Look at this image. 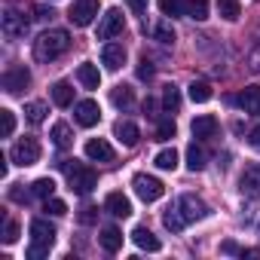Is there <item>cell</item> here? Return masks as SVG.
I'll list each match as a JSON object with an SVG mask.
<instances>
[{
    "mask_svg": "<svg viewBox=\"0 0 260 260\" xmlns=\"http://www.w3.org/2000/svg\"><path fill=\"white\" fill-rule=\"evenodd\" d=\"M68 46H71V34H68V31H61V28L43 31V34L34 40V58L43 61V64H49V61H55L58 55H64Z\"/></svg>",
    "mask_w": 260,
    "mask_h": 260,
    "instance_id": "cell-1",
    "label": "cell"
},
{
    "mask_svg": "<svg viewBox=\"0 0 260 260\" xmlns=\"http://www.w3.org/2000/svg\"><path fill=\"white\" fill-rule=\"evenodd\" d=\"M52 242H55V226H52L49 220H43V217L31 220V248H28V260L46 257L49 248H52Z\"/></svg>",
    "mask_w": 260,
    "mask_h": 260,
    "instance_id": "cell-2",
    "label": "cell"
},
{
    "mask_svg": "<svg viewBox=\"0 0 260 260\" xmlns=\"http://www.w3.org/2000/svg\"><path fill=\"white\" fill-rule=\"evenodd\" d=\"M61 169H64V175H68V184H71V190L74 193H80V196H89L92 190H95V184H98V175H95V169H89V166H83V162H61Z\"/></svg>",
    "mask_w": 260,
    "mask_h": 260,
    "instance_id": "cell-3",
    "label": "cell"
},
{
    "mask_svg": "<svg viewBox=\"0 0 260 260\" xmlns=\"http://www.w3.org/2000/svg\"><path fill=\"white\" fill-rule=\"evenodd\" d=\"M132 187H135V196H138V199H144V202H156V199L166 193L162 181H159V178H153V175H147V172H138V175L132 178Z\"/></svg>",
    "mask_w": 260,
    "mask_h": 260,
    "instance_id": "cell-4",
    "label": "cell"
},
{
    "mask_svg": "<svg viewBox=\"0 0 260 260\" xmlns=\"http://www.w3.org/2000/svg\"><path fill=\"white\" fill-rule=\"evenodd\" d=\"M10 159H13L16 166H22V169L40 162V144H37V138H22V141H16V147L10 150Z\"/></svg>",
    "mask_w": 260,
    "mask_h": 260,
    "instance_id": "cell-5",
    "label": "cell"
},
{
    "mask_svg": "<svg viewBox=\"0 0 260 260\" xmlns=\"http://www.w3.org/2000/svg\"><path fill=\"white\" fill-rule=\"evenodd\" d=\"M98 10H101L98 0H74V4H71V13H68V19H71V25L86 28V25H92V22H95Z\"/></svg>",
    "mask_w": 260,
    "mask_h": 260,
    "instance_id": "cell-6",
    "label": "cell"
},
{
    "mask_svg": "<svg viewBox=\"0 0 260 260\" xmlns=\"http://www.w3.org/2000/svg\"><path fill=\"white\" fill-rule=\"evenodd\" d=\"M74 119H77L83 128L98 125V119H101V107H98V101H92V98L77 101V104H74Z\"/></svg>",
    "mask_w": 260,
    "mask_h": 260,
    "instance_id": "cell-7",
    "label": "cell"
},
{
    "mask_svg": "<svg viewBox=\"0 0 260 260\" xmlns=\"http://www.w3.org/2000/svg\"><path fill=\"white\" fill-rule=\"evenodd\" d=\"M122 28H125L122 13H119V10H107V13L101 16V22H98V40L116 37V34H122Z\"/></svg>",
    "mask_w": 260,
    "mask_h": 260,
    "instance_id": "cell-8",
    "label": "cell"
},
{
    "mask_svg": "<svg viewBox=\"0 0 260 260\" xmlns=\"http://www.w3.org/2000/svg\"><path fill=\"white\" fill-rule=\"evenodd\" d=\"M31 86V71L25 68V64H16V68H10L7 74H4V89L10 92V95H19L22 89H28Z\"/></svg>",
    "mask_w": 260,
    "mask_h": 260,
    "instance_id": "cell-9",
    "label": "cell"
},
{
    "mask_svg": "<svg viewBox=\"0 0 260 260\" xmlns=\"http://www.w3.org/2000/svg\"><path fill=\"white\" fill-rule=\"evenodd\" d=\"M178 208L184 211L187 223H190V220H205V217L211 214V208H208L199 196H193V193H184V196H181V202H178Z\"/></svg>",
    "mask_w": 260,
    "mask_h": 260,
    "instance_id": "cell-10",
    "label": "cell"
},
{
    "mask_svg": "<svg viewBox=\"0 0 260 260\" xmlns=\"http://www.w3.org/2000/svg\"><path fill=\"white\" fill-rule=\"evenodd\" d=\"M239 190H242V196H248V199H257V196H260V162H254V166H248V169L242 172Z\"/></svg>",
    "mask_w": 260,
    "mask_h": 260,
    "instance_id": "cell-11",
    "label": "cell"
},
{
    "mask_svg": "<svg viewBox=\"0 0 260 260\" xmlns=\"http://www.w3.org/2000/svg\"><path fill=\"white\" fill-rule=\"evenodd\" d=\"M101 64H104L107 71H119V68L125 64V49H122V43H107V46L101 49Z\"/></svg>",
    "mask_w": 260,
    "mask_h": 260,
    "instance_id": "cell-12",
    "label": "cell"
},
{
    "mask_svg": "<svg viewBox=\"0 0 260 260\" xmlns=\"http://www.w3.org/2000/svg\"><path fill=\"white\" fill-rule=\"evenodd\" d=\"M86 156L92 162H113V147L104 138H92V141H86Z\"/></svg>",
    "mask_w": 260,
    "mask_h": 260,
    "instance_id": "cell-13",
    "label": "cell"
},
{
    "mask_svg": "<svg viewBox=\"0 0 260 260\" xmlns=\"http://www.w3.org/2000/svg\"><path fill=\"white\" fill-rule=\"evenodd\" d=\"M190 132H193V138H199V141L214 138V132H217V119H214L211 113H202V116H196V119H193Z\"/></svg>",
    "mask_w": 260,
    "mask_h": 260,
    "instance_id": "cell-14",
    "label": "cell"
},
{
    "mask_svg": "<svg viewBox=\"0 0 260 260\" xmlns=\"http://www.w3.org/2000/svg\"><path fill=\"white\" fill-rule=\"evenodd\" d=\"M25 31H28V22L19 16V13H4V34H7V40H19V37H25Z\"/></svg>",
    "mask_w": 260,
    "mask_h": 260,
    "instance_id": "cell-15",
    "label": "cell"
},
{
    "mask_svg": "<svg viewBox=\"0 0 260 260\" xmlns=\"http://www.w3.org/2000/svg\"><path fill=\"white\" fill-rule=\"evenodd\" d=\"M113 135H116V138H119V144H125V147H135V144H138V138H141L138 125H135V122H128V119H119V122L113 125Z\"/></svg>",
    "mask_w": 260,
    "mask_h": 260,
    "instance_id": "cell-16",
    "label": "cell"
},
{
    "mask_svg": "<svg viewBox=\"0 0 260 260\" xmlns=\"http://www.w3.org/2000/svg\"><path fill=\"white\" fill-rule=\"evenodd\" d=\"M104 208L113 217H128V214H132V202H128V196H122V193H110L104 199Z\"/></svg>",
    "mask_w": 260,
    "mask_h": 260,
    "instance_id": "cell-17",
    "label": "cell"
},
{
    "mask_svg": "<svg viewBox=\"0 0 260 260\" xmlns=\"http://www.w3.org/2000/svg\"><path fill=\"white\" fill-rule=\"evenodd\" d=\"M236 101L245 113H260V86H245Z\"/></svg>",
    "mask_w": 260,
    "mask_h": 260,
    "instance_id": "cell-18",
    "label": "cell"
},
{
    "mask_svg": "<svg viewBox=\"0 0 260 260\" xmlns=\"http://www.w3.org/2000/svg\"><path fill=\"white\" fill-rule=\"evenodd\" d=\"M132 242H135L141 251H159V248H162L159 239H156L147 226H135V230H132Z\"/></svg>",
    "mask_w": 260,
    "mask_h": 260,
    "instance_id": "cell-19",
    "label": "cell"
},
{
    "mask_svg": "<svg viewBox=\"0 0 260 260\" xmlns=\"http://www.w3.org/2000/svg\"><path fill=\"white\" fill-rule=\"evenodd\" d=\"M49 138H52V144H55L58 150H68V147L74 144V132H71L68 122H55L52 132H49Z\"/></svg>",
    "mask_w": 260,
    "mask_h": 260,
    "instance_id": "cell-20",
    "label": "cell"
},
{
    "mask_svg": "<svg viewBox=\"0 0 260 260\" xmlns=\"http://www.w3.org/2000/svg\"><path fill=\"white\" fill-rule=\"evenodd\" d=\"M49 95H52V101H55L58 107H71V104H74V86H71V83H64V80L52 83Z\"/></svg>",
    "mask_w": 260,
    "mask_h": 260,
    "instance_id": "cell-21",
    "label": "cell"
},
{
    "mask_svg": "<svg viewBox=\"0 0 260 260\" xmlns=\"http://www.w3.org/2000/svg\"><path fill=\"white\" fill-rule=\"evenodd\" d=\"M98 242H101V248H104L107 254H116V251L122 248V233H119L116 226H104L101 236H98Z\"/></svg>",
    "mask_w": 260,
    "mask_h": 260,
    "instance_id": "cell-22",
    "label": "cell"
},
{
    "mask_svg": "<svg viewBox=\"0 0 260 260\" xmlns=\"http://www.w3.org/2000/svg\"><path fill=\"white\" fill-rule=\"evenodd\" d=\"M77 80L83 83V89H98V83H101V74H98V68L95 64H80L77 68Z\"/></svg>",
    "mask_w": 260,
    "mask_h": 260,
    "instance_id": "cell-23",
    "label": "cell"
},
{
    "mask_svg": "<svg viewBox=\"0 0 260 260\" xmlns=\"http://www.w3.org/2000/svg\"><path fill=\"white\" fill-rule=\"evenodd\" d=\"M205 166H208V153L193 141V144L187 147V169H190V172H202Z\"/></svg>",
    "mask_w": 260,
    "mask_h": 260,
    "instance_id": "cell-24",
    "label": "cell"
},
{
    "mask_svg": "<svg viewBox=\"0 0 260 260\" xmlns=\"http://www.w3.org/2000/svg\"><path fill=\"white\" fill-rule=\"evenodd\" d=\"M184 16L196 19V22H205L208 19V0H187V4H184Z\"/></svg>",
    "mask_w": 260,
    "mask_h": 260,
    "instance_id": "cell-25",
    "label": "cell"
},
{
    "mask_svg": "<svg viewBox=\"0 0 260 260\" xmlns=\"http://www.w3.org/2000/svg\"><path fill=\"white\" fill-rule=\"evenodd\" d=\"M110 101L116 104V107H122V110H128L135 104V92L128 89V86H113V92H110Z\"/></svg>",
    "mask_w": 260,
    "mask_h": 260,
    "instance_id": "cell-26",
    "label": "cell"
},
{
    "mask_svg": "<svg viewBox=\"0 0 260 260\" xmlns=\"http://www.w3.org/2000/svg\"><path fill=\"white\" fill-rule=\"evenodd\" d=\"M162 223H166V230H172V233H181V230L187 226V217H184V211H181V208H166V214H162Z\"/></svg>",
    "mask_w": 260,
    "mask_h": 260,
    "instance_id": "cell-27",
    "label": "cell"
},
{
    "mask_svg": "<svg viewBox=\"0 0 260 260\" xmlns=\"http://www.w3.org/2000/svg\"><path fill=\"white\" fill-rule=\"evenodd\" d=\"M156 169H162V172H175L178 169V150L175 147H166V150H159L156 153Z\"/></svg>",
    "mask_w": 260,
    "mask_h": 260,
    "instance_id": "cell-28",
    "label": "cell"
},
{
    "mask_svg": "<svg viewBox=\"0 0 260 260\" xmlns=\"http://www.w3.org/2000/svg\"><path fill=\"white\" fill-rule=\"evenodd\" d=\"M217 13L226 22H236L242 16V4H239V0H217Z\"/></svg>",
    "mask_w": 260,
    "mask_h": 260,
    "instance_id": "cell-29",
    "label": "cell"
},
{
    "mask_svg": "<svg viewBox=\"0 0 260 260\" xmlns=\"http://www.w3.org/2000/svg\"><path fill=\"white\" fill-rule=\"evenodd\" d=\"M162 107H166L169 113H178V110H181V89H178V86H166V89H162Z\"/></svg>",
    "mask_w": 260,
    "mask_h": 260,
    "instance_id": "cell-30",
    "label": "cell"
},
{
    "mask_svg": "<svg viewBox=\"0 0 260 260\" xmlns=\"http://www.w3.org/2000/svg\"><path fill=\"white\" fill-rule=\"evenodd\" d=\"M25 119H28L31 125H40V122L46 119V104H43V101H28V104H25Z\"/></svg>",
    "mask_w": 260,
    "mask_h": 260,
    "instance_id": "cell-31",
    "label": "cell"
},
{
    "mask_svg": "<svg viewBox=\"0 0 260 260\" xmlns=\"http://www.w3.org/2000/svg\"><path fill=\"white\" fill-rule=\"evenodd\" d=\"M190 98H193L196 104L211 101V86H208L205 80H193V83H190Z\"/></svg>",
    "mask_w": 260,
    "mask_h": 260,
    "instance_id": "cell-32",
    "label": "cell"
},
{
    "mask_svg": "<svg viewBox=\"0 0 260 260\" xmlns=\"http://www.w3.org/2000/svg\"><path fill=\"white\" fill-rule=\"evenodd\" d=\"M55 193V181L52 178H37L31 184V196H40V199H49Z\"/></svg>",
    "mask_w": 260,
    "mask_h": 260,
    "instance_id": "cell-33",
    "label": "cell"
},
{
    "mask_svg": "<svg viewBox=\"0 0 260 260\" xmlns=\"http://www.w3.org/2000/svg\"><path fill=\"white\" fill-rule=\"evenodd\" d=\"M175 135H178L175 122L172 119H159V125H156V141H172Z\"/></svg>",
    "mask_w": 260,
    "mask_h": 260,
    "instance_id": "cell-34",
    "label": "cell"
},
{
    "mask_svg": "<svg viewBox=\"0 0 260 260\" xmlns=\"http://www.w3.org/2000/svg\"><path fill=\"white\" fill-rule=\"evenodd\" d=\"M0 122H4V128H0V135L10 138L16 132V113L13 110H0Z\"/></svg>",
    "mask_w": 260,
    "mask_h": 260,
    "instance_id": "cell-35",
    "label": "cell"
},
{
    "mask_svg": "<svg viewBox=\"0 0 260 260\" xmlns=\"http://www.w3.org/2000/svg\"><path fill=\"white\" fill-rule=\"evenodd\" d=\"M159 10H162V16H184V4L181 0H159Z\"/></svg>",
    "mask_w": 260,
    "mask_h": 260,
    "instance_id": "cell-36",
    "label": "cell"
},
{
    "mask_svg": "<svg viewBox=\"0 0 260 260\" xmlns=\"http://www.w3.org/2000/svg\"><path fill=\"white\" fill-rule=\"evenodd\" d=\"M153 34H156V40H159V43H175V28H172L169 22H159Z\"/></svg>",
    "mask_w": 260,
    "mask_h": 260,
    "instance_id": "cell-37",
    "label": "cell"
},
{
    "mask_svg": "<svg viewBox=\"0 0 260 260\" xmlns=\"http://www.w3.org/2000/svg\"><path fill=\"white\" fill-rule=\"evenodd\" d=\"M46 211H49L52 217H61V214H68V205H64L61 199H55V196H49V199H46Z\"/></svg>",
    "mask_w": 260,
    "mask_h": 260,
    "instance_id": "cell-38",
    "label": "cell"
},
{
    "mask_svg": "<svg viewBox=\"0 0 260 260\" xmlns=\"http://www.w3.org/2000/svg\"><path fill=\"white\" fill-rule=\"evenodd\" d=\"M4 242H7V245L19 242V223H16V220H7V226H4Z\"/></svg>",
    "mask_w": 260,
    "mask_h": 260,
    "instance_id": "cell-39",
    "label": "cell"
},
{
    "mask_svg": "<svg viewBox=\"0 0 260 260\" xmlns=\"http://www.w3.org/2000/svg\"><path fill=\"white\" fill-rule=\"evenodd\" d=\"M138 80H153V64H150L147 58L138 61Z\"/></svg>",
    "mask_w": 260,
    "mask_h": 260,
    "instance_id": "cell-40",
    "label": "cell"
},
{
    "mask_svg": "<svg viewBox=\"0 0 260 260\" xmlns=\"http://www.w3.org/2000/svg\"><path fill=\"white\" fill-rule=\"evenodd\" d=\"M95 217H98V208H95V205H86V208L80 211V223H95Z\"/></svg>",
    "mask_w": 260,
    "mask_h": 260,
    "instance_id": "cell-41",
    "label": "cell"
},
{
    "mask_svg": "<svg viewBox=\"0 0 260 260\" xmlns=\"http://www.w3.org/2000/svg\"><path fill=\"white\" fill-rule=\"evenodd\" d=\"M52 16H55L52 7H37V10H34V19H40V22H49Z\"/></svg>",
    "mask_w": 260,
    "mask_h": 260,
    "instance_id": "cell-42",
    "label": "cell"
},
{
    "mask_svg": "<svg viewBox=\"0 0 260 260\" xmlns=\"http://www.w3.org/2000/svg\"><path fill=\"white\" fill-rule=\"evenodd\" d=\"M248 144H251L254 150H260V125H254L251 132H248Z\"/></svg>",
    "mask_w": 260,
    "mask_h": 260,
    "instance_id": "cell-43",
    "label": "cell"
},
{
    "mask_svg": "<svg viewBox=\"0 0 260 260\" xmlns=\"http://www.w3.org/2000/svg\"><path fill=\"white\" fill-rule=\"evenodd\" d=\"M128 7H132L135 13H141V16H144V13H147V0H128Z\"/></svg>",
    "mask_w": 260,
    "mask_h": 260,
    "instance_id": "cell-44",
    "label": "cell"
},
{
    "mask_svg": "<svg viewBox=\"0 0 260 260\" xmlns=\"http://www.w3.org/2000/svg\"><path fill=\"white\" fill-rule=\"evenodd\" d=\"M220 251H223V254H242V248H239L236 242H223V245H220Z\"/></svg>",
    "mask_w": 260,
    "mask_h": 260,
    "instance_id": "cell-45",
    "label": "cell"
},
{
    "mask_svg": "<svg viewBox=\"0 0 260 260\" xmlns=\"http://www.w3.org/2000/svg\"><path fill=\"white\" fill-rule=\"evenodd\" d=\"M251 71H257V74H260V46H257V52L251 55Z\"/></svg>",
    "mask_w": 260,
    "mask_h": 260,
    "instance_id": "cell-46",
    "label": "cell"
},
{
    "mask_svg": "<svg viewBox=\"0 0 260 260\" xmlns=\"http://www.w3.org/2000/svg\"><path fill=\"white\" fill-rule=\"evenodd\" d=\"M153 110H156V101H153V98H147V101H144V113H147V116H153Z\"/></svg>",
    "mask_w": 260,
    "mask_h": 260,
    "instance_id": "cell-47",
    "label": "cell"
},
{
    "mask_svg": "<svg viewBox=\"0 0 260 260\" xmlns=\"http://www.w3.org/2000/svg\"><path fill=\"white\" fill-rule=\"evenodd\" d=\"M242 257H257L260 260V248H242Z\"/></svg>",
    "mask_w": 260,
    "mask_h": 260,
    "instance_id": "cell-48",
    "label": "cell"
},
{
    "mask_svg": "<svg viewBox=\"0 0 260 260\" xmlns=\"http://www.w3.org/2000/svg\"><path fill=\"white\" fill-rule=\"evenodd\" d=\"M7 172H10V162H7V156H0V178H7Z\"/></svg>",
    "mask_w": 260,
    "mask_h": 260,
    "instance_id": "cell-49",
    "label": "cell"
}]
</instances>
